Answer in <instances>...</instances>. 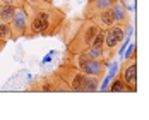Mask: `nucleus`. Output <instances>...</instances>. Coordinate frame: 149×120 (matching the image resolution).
I'll return each instance as SVG.
<instances>
[{"instance_id": "obj_1", "label": "nucleus", "mask_w": 149, "mask_h": 120, "mask_svg": "<svg viewBox=\"0 0 149 120\" xmlns=\"http://www.w3.org/2000/svg\"><path fill=\"white\" fill-rule=\"evenodd\" d=\"M96 22L89 17H72V19H65L60 36L63 40L65 45V53L72 55V53H81L86 52L91 46V41L94 38V34L98 33Z\"/></svg>"}, {"instance_id": "obj_2", "label": "nucleus", "mask_w": 149, "mask_h": 120, "mask_svg": "<svg viewBox=\"0 0 149 120\" xmlns=\"http://www.w3.org/2000/svg\"><path fill=\"white\" fill-rule=\"evenodd\" d=\"M29 28L26 38H36V36H57L67 19L65 9L57 7L53 3H45L41 7L29 9Z\"/></svg>"}, {"instance_id": "obj_3", "label": "nucleus", "mask_w": 149, "mask_h": 120, "mask_svg": "<svg viewBox=\"0 0 149 120\" xmlns=\"http://www.w3.org/2000/svg\"><path fill=\"white\" fill-rule=\"evenodd\" d=\"M130 26H132V24H130ZM127 29H129V26H125V24H113V26H110V28L104 29L103 55H104V62H106V63H111V62H113L120 43H122L123 38L127 36Z\"/></svg>"}, {"instance_id": "obj_4", "label": "nucleus", "mask_w": 149, "mask_h": 120, "mask_svg": "<svg viewBox=\"0 0 149 120\" xmlns=\"http://www.w3.org/2000/svg\"><path fill=\"white\" fill-rule=\"evenodd\" d=\"M55 72L63 79V82L69 86L70 93H81V88H82V79H84V72L77 67H72V65H67V63H60L58 67L55 69Z\"/></svg>"}, {"instance_id": "obj_5", "label": "nucleus", "mask_w": 149, "mask_h": 120, "mask_svg": "<svg viewBox=\"0 0 149 120\" xmlns=\"http://www.w3.org/2000/svg\"><path fill=\"white\" fill-rule=\"evenodd\" d=\"M9 26H10V41H17L19 38H26L28 28H29V14L22 5L15 9L12 19L9 21Z\"/></svg>"}, {"instance_id": "obj_6", "label": "nucleus", "mask_w": 149, "mask_h": 120, "mask_svg": "<svg viewBox=\"0 0 149 120\" xmlns=\"http://www.w3.org/2000/svg\"><path fill=\"white\" fill-rule=\"evenodd\" d=\"M117 74L125 82L129 93H137V59H123Z\"/></svg>"}, {"instance_id": "obj_7", "label": "nucleus", "mask_w": 149, "mask_h": 120, "mask_svg": "<svg viewBox=\"0 0 149 120\" xmlns=\"http://www.w3.org/2000/svg\"><path fill=\"white\" fill-rule=\"evenodd\" d=\"M110 12H111L113 19H115V24H125V26L132 24V12H129L125 9V5L122 3V0H117L110 7Z\"/></svg>"}, {"instance_id": "obj_8", "label": "nucleus", "mask_w": 149, "mask_h": 120, "mask_svg": "<svg viewBox=\"0 0 149 120\" xmlns=\"http://www.w3.org/2000/svg\"><path fill=\"white\" fill-rule=\"evenodd\" d=\"M117 0H88L84 10H82V17H93L96 15L98 12H103L106 9H110Z\"/></svg>"}, {"instance_id": "obj_9", "label": "nucleus", "mask_w": 149, "mask_h": 120, "mask_svg": "<svg viewBox=\"0 0 149 120\" xmlns=\"http://www.w3.org/2000/svg\"><path fill=\"white\" fill-rule=\"evenodd\" d=\"M108 65L104 60H88L86 65L81 69L84 74H91V75H100V77H104L106 75V70H108Z\"/></svg>"}, {"instance_id": "obj_10", "label": "nucleus", "mask_w": 149, "mask_h": 120, "mask_svg": "<svg viewBox=\"0 0 149 120\" xmlns=\"http://www.w3.org/2000/svg\"><path fill=\"white\" fill-rule=\"evenodd\" d=\"M29 91H36V93H53V81H52V72L46 75L38 77L36 81H33L29 86Z\"/></svg>"}, {"instance_id": "obj_11", "label": "nucleus", "mask_w": 149, "mask_h": 120, "mask_svg": "<svg viewBox=\"0 0 149 120\" xmlns=\"http://www.w3.org/2000/svg\"><path fill=\"white\" fill-rule=\"evenodd\" d=\"M88 60H89V57L86 55V52H81V53H72V55L65 53L60 63H67V65H72V67H77V69H82V67L86 65V62H88Z\"/></svg>"}, {"instance_id": "obj_12", "label": "nucleus", "mask_w": 149, "mask_h": 120, "mask_svg": "<svg viewBox=\"0 0 149 120\" xmlns=\"http://www.w3.org/2000/svg\"><path fill=\"white\" fill-rule=\"evenodd\" d=\"M103 77L100 75H91L86 74L84 79H82V88H81V93H96L100 89V84H101Z\"/></svg>"}, {"instance_id": "obj_13", "label": "nucleus", "mask_w": 149, "mask_h": 120, "mask_svg": "<svg viewBox=\"0 0 149 120\" xmlns=\"http://www.w3.org/2000/svg\"><path fill=\"white\" fill-rule=\"evenodd\" d=\"M91 19H93V21L96 22V26L101 28V29H106V28H110V26L115 24V19H113V15L110 12V9H106L103 12H98L96 15H93Z\"/></svg>"}, {"instance_id": "obj_14", "label": "nucleus", "mask_w": 149, "mask_h": 120, "mask_svg": "<svg viewBox=\"0 0 149 120\" xmlns=\"http://www.w3.org/2000/svg\"><path fill=\"white\" fill-rule=\"evenodd\" d=\"M106 91H110V93H129L127 86H125V82L120 79L118 74H117L113 79H111V81H110V84H108Z\"/></svg>"}, {"instance_id": "obj_15", "label": "nucleus", "mask_w": 149, "mask_h": 120, "mask_svg": "<svg viewBox=\"0 0 149 120\" xmlns=\"http://www.w3.org/2000/svg\"><path fill=\"white\" fill-rule=\"evenodd\" d=\"M9 41H10V26H9V22L0 21V46L5 48Z\"/></svg>"}, {"instance_id": "obj_16", "label": "nucleus", "mask_w": 149, "mask_h": 120, "mask_svg": "<svg viewBox=\"0 0 149 120\" xmlns=\"http://www.w3.org/2000/svg\"><path fill=\"white\" fill-rule=\"evenodd\" d=\"M15 5H0V21L3 22H9L12 19V15L15 12Z\"/></svg>"}, {"instance_id": "obj_17", "label": "nucleus", "mask_w": 149, "mask_h": 120, "mask_svg": "<svg viewBox=\"0 0 149 120\" xmlns=\"http://www.w3.org/2000/svg\"><path fill=\"white\" fill-rule=\"evenodd\" d=\"M86 55L89 57L91 60H104L103 55V48H96V46H89L86 50Z\"/></svg>"}, {"instance_id": "obj_18", "label": "nucleus", "mask_w": 149, "mask_h": 120, "mask_svg": "<svg viewBox=\"0 0 149 120\" xmlns=\"http://www.w3.org/2000/svg\"><path fill=\"white\" fill-rule=\"evenodd\" d=\"M123 59H137V48H135V43H130V46L127 50H123Z\"/></svg>"}, {"instance_id": "obj_19", "label": "nucleus", "mask_w": 149, "mask_h": 120, "mask_svg": "<svg viewBox=\"0 0 149 120\" xmlns=\"http://www.w3.org/2000/svg\"><path fill=\"white\" fill-rule=\"evenodd\" d=\"M122 3L129 12H135V0H122Z\"/></svg>"}, {"instance_id": "obj_20", "label": "nucleus", "mask_w": 149, "mask_h": 120, "mask_svg": "<svg viewBox=\"0 0 149 120\" xmlns=\"http://www.w3.org/2000/svg\"><path fill=\"white\" fill-rule=\"evenodd\" d=\"M0 5H15V7H21L22 0H0Z\"/></svg>"}, {"instance_id": "obj_21", "label": "nucleus", "mask_w": 149, "mask_h": 120, "mask_svg": "<svg viewBox=\"0 0 149 120\" xmlns=\"http://www.w3.org/2000/svg\"><path fill=\"white\" fill-rule=\"evenodd\" d=\"M45 2H48V3H52V2H53V0H45Z\"/></svg>"}, {"instance_id": "obj_22", "label": "nucleus", "mask_w": 149, "mask_h": 120, "mask_svg": "<svg viewBox=\"0 0 149 120\" xmlns=\"http://www.w3.org/2000/svg\"><path fill=\"white\" fill-rule=\"evenodd\" d=\"M2 50H3V48H2V46H0V52H2Z\"/></svg>"}]
</instances>
